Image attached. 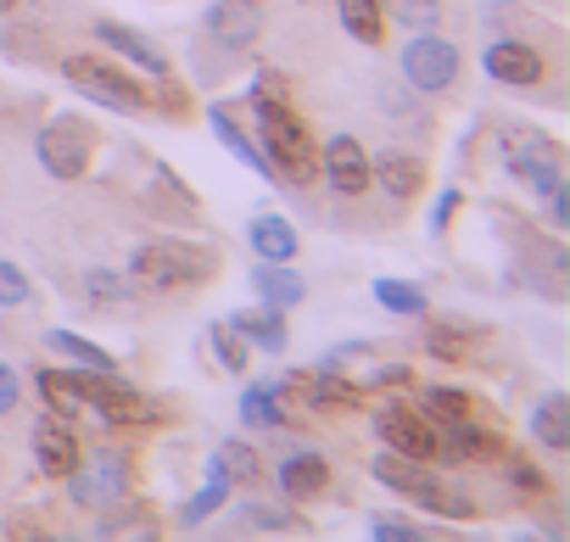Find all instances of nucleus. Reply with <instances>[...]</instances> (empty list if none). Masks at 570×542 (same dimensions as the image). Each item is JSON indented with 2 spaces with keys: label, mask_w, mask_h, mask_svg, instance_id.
Masks as SVG:
<instances>
[{
  "label": "nucleus",
  "mask_w": 570,
  "mask_h": 542,
  "mask_svg": "<svg viewBox=\"0 0 570 542\" xmlns=\"http://www.w3.org/2000/svg\"><path fill=\"white\" fill-rule=\"evenodd\" d=\"M431 475H436V470H425V459H409V453H397V447H386V453L375 459V481L392 486V492H403V497H414Z\"/></svg>",
  "instance_id": "nucleus-22"
},
{
  "label": "nucleus",
  "mask_w": 570,
  "mask_h": 542,
  "mask_svg": "<svg viewBox=\"0 0 570 542\" xmlns=\"http://www.w3.org/2000/svg\"><path fill=\"white\" fill-rule=\"evenodd\" d=\"M320 174H325V185H331L342 201H358V196L370 190V151H364L353 135H331V140L320 146Z\"/></svg>",
  "instance_id": "nucleus-10"
},
{
  "label": "nucleus",
  "mask_w": 570,
  "mask_h": 542,
  "mask_svg": "<svg viewBox=\"0 0 570 542\" xmlns=\"http://www.w3.org/2000/svg\"><path fill=\"white\" fill-rule=\"evenodd\" d=\"M498 151L509 162V174H520L537 196H548L559 185V140L531 129V124H503L498 129Z\"/></svg>",
  "instance_id": "nucleus-4"
},
{
  "label": "nucleus",
  "mask_w": 570,
  "mask_h": 542,
  "mask_svg": "<svg viewBox=\"0 0 570 542\" xmlns=\"http://www.w3.org/2000/svg\"><path fill=\"white\" fill-rule=\"evenodd\" d=\"M503 464H509L503 475H509V486H514V492H525V497H542V492H548V475H542V464H531L525 453H509Z\"/></svg>",
  "instance_id": "nucleus-38"
},
{
  "label": "nucleus",
  "mask_w": 570,
  "mask_h": 542,
  "mask_svg": "<svg viewBox=\"0 0 570 542\" xmlns=\"http://www.w3.org/2000/svg\"><path fill=\"white\" fill-rule=\"evenodd\" d=\"M442 431L453 436V459H498V453H503L498 431L475 425V414H470V420H459V425H442Z\"/></svg>",
  "instance_id": "nucleus-26"
},
{
  "label": "nucleus",
  "mask_w": 570,
  "mask_h": 542,
  "mask_svg": "<svg viewBox=\"0 0 570 542\" xmlns=\"http://www.w3.org/2000/svg\"><path fill=\"white\" fill-rule=\"evenodd\" d=\"M375 303H381L386 314H409V319H420V314L431 308L414 280H375Z\"/></svg>",
  "instance_id": "nucleus-31"
},
{
  "label": "nucleus",
  "mask_w": 570,
  "mask_h": 542,
  "mask_svg": "<svg viewBox=\"0 0 570 542\" xmlns=\"http://www.w3.org/2000/svg\"><path fill=\"white\" fill-rule=\"evenodd\" d=\"M29 275H23V268L18 263H0V308H23L29 303Z\"/></svg>",
  "instance_id": "nucleus-40"
},
{
  "label": "nucleus",
  "mask_w": 570,
  "mask_h": 542,
  "mask_svg": "<svg viewBox=\"0 0 570 542\" xmlns=\"http://www.w3.org/2000/svg\"><path fill=\"white\" fill-rule=\"evenodd\" d=\"M375 536H397V542H420L425 531L409 525V520H375Z\"/></svg>",
  "instance_id": "nucleus-42"
},
{
  "label": "nucleus",
  "mask_w": 570,
  "mask_h": 542,
  "mask_svg": "<svg viewBox=\"0 0 570 542\" xmlns=\"http://www.w3.org/2000/svg\"><path fill=\"white\" fill-rule=\"evenodd\" d=\"M297 229L285 224V218H274V213H263V218H252V252L263 257V263H292L297 257Z\"/></svg>",
  "instance_id": "nucleus-21"
},
{
  "label": "nucleus",
  "mask_w": 570,
  "mask_h": 542,
  "mask_svg": "<svg viewBox=\"0 0 570 542\" xmlns=\"http://www.w3.org/2000/svg\"><path fill=\"white\" fill-rule=\"evenodd\" d=\"M168 201H174L185 218L196 213V190H190V185H179L168 168H151V207H168Z\"/></svg>",
  "instance_id": "nucleus-35"
},
{
  "label": "nucleus",
  "mask_w": 570,
  "mask_h": 542,
  "mask_svg": "<svg viewBox=\"0 0 570 542\" xmlns=\"http://www.w3.org/2000/svg\"><path fill=\"white\" fill-rule=\"evenodd\" d=\"M375 431H381L386 447H397V453H409V459H436V453H442V431L425 425V420H420L414 408H403V403L381 408V414H375Z\"/></svg>",
  "instance_id": "nucleus-11"
},
{
  "label": "nucleus",
  "mask_w": 570,
  "mask_h": 542,
  "mask_svg": "<svg viewBox=\"0 0 570 542\" xmlns=\"http://www.w3.org/2000/svg\"><path fill=\"white\" fill-rule=\"evenodd\" d=\"M252 118L263 129V157H268L274 179H285V185H314L320 179V146H314L308 124L292 112L285 90H252Z\"/></svg>",
  "instance_id": "nucleus-1"
},
{
  "label": "nucleus",
  "mask_w": 570,
  "mask_h": 542,
  "mask_svg": "<svg viewBox=\"0 0 570 542\" xmlns=\"http://www.w3.org/2000/svg\"><path fill=\"white\" fill-rule=\"evenodd\" d=\"M207 29L224 51H246L263 29V0H213L207 12Z\"/></svg>",
  "instance_id": "nucleus-14"
},
{
  "label": "nucleus",
  "mask_w": 570,
  "mask_h": 542,
  "mask_svg": "<svg viewBox=\"0 0 570 542\" xmlns=\"http://www.w3.org/2000/svg\"><path fill=\"white\" fill-rule=\"evenodd\" d=\"M18 397H23L18 369H12V364H0V414H12V408H18Z\"/></svg>",
  "instance_id": "nucleus-41"
},
{
  "label": "nucleus",
  "mask_w": 570,
  "mask_h": 542,
  "mask_svg": "<svg viewBox=\"0 0 570 542\" xmlns=\"http://www.w3.org/2000/svg\"><path fill=\"white\" fill-rule=\"evenodd\" d=\"M425 414H431L436 425H459V420L475 414V403H470L464 392H453V386H431V392H425Z\"/></svg>",
  "instance_id": "nucleus-33"
},
{
  "label": "nucleus",
  "mask_w": 570,
  "mask_h": 542,
  "mask_svg": "<svg viewBox=\"0 0 570 542\" xmlns=\"http://www.w3.org/2000/svg\"><path fill=\"white\" fill-rule=\"evenodd\" d=\"M370 185L386 190V201H414L425 190V162L414 151H397L386 146L381 157H370Z\"/></svg>",
  "instance_id": "nucleus-13"
},
{
  "label": "nucleus",
  "mask_w": 570,
  "mask_h": 542,
  "mask_svg": "<svg viewBox=\"0 0 570 542\" xmlns=\"http://www.w3.org/2000/svg\"><path fill=\"white\" fill-rule=\"evenodd\" d=\"M46 342H51L57 353H68L73 364H85V369H118V364H112V353H101L96 342H85V336H73V331H51Z\"/></svg>",
  "instance_id": "nucleus-32"
},
{
  "label": "nucleus",
  "mask_w": 570,
  "mask_h": 542,
  "mask_svg": "<svg viewBox=\"0 0 570 542\" xmlns=\"http://www.w3.org/2000/svg\"><path fill=\"white\" fill-rule=\"evenodd\" d=\"M35 381H40V397H46V408H51L57 420H79V414L90 408L79 369H40Z\"/></svg>",
  "instance_id": "nucleus-18"
},
{
  "label": "nucleus",
  "mask_w": 570,
  "mask_h": 542,
  "mask_svg": "<svg viewBox=\"0 0 570 542\" xmlns=\"http://www.w3.org/2000/svg\"><path fill=\"white\" fill-rule=\"evenodd\" d=\"M229 325H235L252 347H263V353H285V319H279L274 308H240V314H229Z\"/></svg>",
  "instance_id": "nucleus-25"
},
{
  "label": "nucleus",
  "mask_w": 570,
  "mask_h": 542,
  "mask_svg": "<svg viewBox=\"0 0 570 542\" xmlns=\"http://www.w3.org/2000/svg\"><path fill=\"white\" fill-rule=\"evenodd\" d=\"M218 464H224V475L240 481V486H257V481H263V459H257V447L240 442V436L218 442Z\"/></svg>",
  "instance_id": "nucleus-30"
},
{
  "label": "nucleus",
  "mask_w": 570,
  "mask_h": 542,
  "mask_svg": "<svg viewBox=\"0 0 570 542\" xmlns=\"http://www.w3.org/2000/svg\"><path fill=\"white\" fill-rule=\"evenodd\" d=\"M62 79H68L79 96H90V101H101V107H112V112H151V107H157L151 90H146L135 73H124L118 62H107V57H68V62H62Z\"/></svg>",
  "instance_id": "nucleus-3"
},
{
  "label": "nucleus",
  "mask_w": 570,
  "mask_h": 542,
  "mask_svg": "<svg viewBox=\"0 0 570 542\" xmlns=\"http://www.w3.org/2000/svg\"><path fill=\"white\" fill-rule=\"evenodd\" d=\"M453 207H459V190H442V207L431 213V229H448V218H453Z\"/></svg>",
  "instance_id": "nucleus-43"
},
{
  "label": "nucleus",
  "mask_w": 570,
  "mask_h": 542,
  "mask_svg": "<svg viewBox=\"0 0 570 542\" xmlns=\"http://www.w3.org/2000/svg\"><path fill=\"white\" fill-rule=\"evenodd\" d=\"M240 420L257 425V431H285L279 392H274V386H246V392H240Z\"/></svg>",
  "instance_id": "nucleus-29"
},
{
  "label": "nucleus",
  "mask_w": 570,
  "mask_h": 542,
  "mask_svg": "<svg viewBox=\"0 0 570 542\" xmlns=\"http://www.w3.org/2000/svg\"><path fill=\"white\" fill-rule=\"evenodd\" d=\"M35 464H40L46 475H57V481L79 464V436L68 431V420H57V414H51V420H40V425H35Z\"/></svg>",
  "instance_id": "nucleus-17"
},
{
  "label": "nucleus",
  "mask_w": 570,
  "mask_h": 542,
  "mask_svg": "<svg viewBox=\"0 0 570 542\" xmlns=\"http://www.w3.org/2000/svg\"><path fill=\"white\" fill-rule=\"evenodd\" d=\"M336 12H342V29L358 46H381L386 40V7L381 0H336Z\"/></svg>",
  "instance_id": "nucleus-23"
},
{
  "label": "nucleus",
  "mask_w": 570,
  "mask_h": 542,
  "mask_svg": "<svg viewBox=\"0 0 570 542\" xmlns=\"http://www.w3.org/2000/svg\"><path fill=\"white\" fill-rule=\"evenodd\" d=\"M90 35H96L118 62H129V68H140V73H157V79H168V73H174V68H168V51H163L157 40H146L140 29H124V23L101 18V23H90Z\"/></svg>",
  "instance_id": "nucleus-12"
},
{
  "label": "nucleus",
  "mask_w": 570,
  "mask_h": 542,
  "mask_svg": "<svg viewBox=\"0 0 570 542\" xmlns=\"http://www.w3.org/2000/svg\"><path fill=\"white\" fill-rule=\"evenodd\" d=\"M246 525H257V531H292L297 514L285 503H246Z\"/></svg>",
  "instance_id": "nucleus-39"
},
{
  "label": "nucleus",
  "mask_w": 570,
  "mask_h": 542,
  "mask_svg": "<svg viewBox=\"0 0 570 542\" xmlns=\"http://www.w3.org/2000/svg\"><path fill=\"white\" fill-rule=\"evenodd\" d=\"M481 68L492 85H509V90H537L548 79V57L531 40H492L481 51Z\"/></svg>",
  "instance_id": "nucleus-9"
},
{
  "label": "nucleus",
  "mask_w": 570,
  "mask_h": 542,
  "mask_svg": "<svg viewBox=\"0 0 570 542\" xmlns=\"http://www.w3.org/2000/svg\"><path fill=\"white\" fill-rule=\"evenodd\" d=\"M85 292H90L101 308H124V303H129V275H112V268H90V275H85Z\"/></svg>",
  "instance_id": "nucleus-36"
},
{
  "label": "nucleus",
  "mask_w": 570,
  "mask_h": 542,
  "mask_svg": "<svg viewBox=\"0 0 570 542\" xmlns=\"http://www.w3.org/2000/svg\"><path fill=\"white\" fill-rule=\"evenodd\" d=\"M459 68H464L459 46L442 40L436 29H425V35H414V40L403 46V79H409L420 96H448V90L459 85Z\"/></svg>",
  "instance_id": "nucleus-5"
},
{
  "label": "nucleus",
  "mask_w": 570,
  "mask_h": 542,
  "mask_svg": "<svg viewBox=\"0 0 570 542\" xmlns=\"http://www.w3.org/2000/svg\"><path fill=\"white\" fill-rule=\"evenodd\" d=\"M229 486H235V481H229V475H224V464L213 459V464H207V486H202V492H196V497L179 509V520H185V525H202L207 514H218V509H224Z\"/></svg>",
  "instance_id": "nucleus-27"
},
{
  "label": "nucleus",
  "mask_w": 570,
  "mask_h": 542,
  "mask_svg": "<svg viewBox=\"0 0 570 542\" xmlns=\"http://www.w3.org/2000/svg\"><path fill=\"white\" fill-rule=\"evenodd\" d=\"M531 436H537L548 453H570V397H564V392H548V397L531 408Z\"/></svg>",
  "instance_id": "nucleus-19"
},
{
  "label": "nucleus",
  "mask_w": 570,
  "mask_h": 542,
  "mask_svg": "<svg viewBox=\"0 0 570 542\" xmlns=\"http://www.w3.org/2000/svg\"><path fill=\"white\" fill-rule=\"evenodd\" d=\"M252 286H257L263 308H297V303L308 297L303 275H292L285 263H257V268H252Z\"/></svg>",
  "instance_id": "nucleus-20"
},
{
  "label": "nucleus",
  "mask_w": 570,
  "mask_h": 542,
  "mask_svg": "<svg viewBox=\"0 0 570 542\" xmlns=\"http://www.w3.org/2000/svg\"><path fill=\"white\" fill-rule=\"evenodd\" d=\"M207 124H213V135H218V140H224V146H229V151H235V157H240L246 168H257L263 179H274L268 157L257 151V140H246V129L235 124V112H229V107H213V112H207Z\"/></svg>",
  "instance_id": "nucleus-24"
},
{
  "label": "nucleus",
  "mask_w": 570,
  "mask_h": 542,
  "mask_svg": "<svg viewBox=\"0 0 570 542\" xmlns=\"http://www.w3.org/2000/svg\"><path fill=\"white\" fill-rule=\"evenodd\" d=\"M274 481H279V492L292 497V503H314L325 486H331V464H325V453H285L279 459V470H274Z\"/></svg>",
  "instance_id": "nucleus-15"
},
{
  "label": "nucleus",
  "mask_w": 570,
  "mask_h": 542,
  "mask_svg": "<svg viewBox=\"0 0 570 542\" xmlns=\"http://www.w3.org/2000/svg\"><path fill=\"white\" fill-rule=\"evenodd\" d=\"M414 503L425 509V514H448V520H475L481 509H475V497H464V492H453V486H442L436 475L414 492Z\"/></svg>",
  "instance_id": "nucleus-28"
},
{
  "label": "nucleus",
  "mask_w": 570,
  "mask_h": 542,
  "mask_svg": "<svg viewBox=\"0 0 570 542\" xmlns=\"http://www.w3.org/2000/svg\"><path fill=\"white\" fill-rule=\"evenodd\" d=\"M79 381H85L90 408H96L107 425H157V420H163V408L146 403L129 381H112V369H90V375H79Z\"/></svg>",
  "instance_id": "nucleus-8"
},
{
  "label": "nucleus",
  "mask_w": 570,
  "mask_h": 542,
  "mask_svg": "<svg viewBox=\"0 0 570 542\" xmlns=\"http://www.w3.org/2000/svg\"><path fill=\"white\" fill-rule=\"evenodd\" d=\"M18 12V0H0V18H12Z\"/></svg>",
  "instance_id": "nucleus-44"
},
{
  "label": "nucleus",
  "mask_w": 570,
  "mask_h": 542,
  "mask_svg": "<svg viewBox=\"0 0 570 542\" xmlns=\"http://www.w3.org/2000/svg\"><path fill=\"white\" fill-rule=\"evenodd\" d=\"M62 481H68L73 503H85V509H107V503H118V497L129 492V459H124L118 447H96V453L79 459Z\"/></svg>",
  "instance_id": "nucleus-7"
},
{
  "label": "nucleus",
  "mask_w": 570,
  "mask_h": 542,
  "mask_svg": "<svg viewBox=\"0 0 570 542\" xmlns=\"http://www.w3.org/2000/svg\"><path fill=\"white\" fill-rule=\"evenodd\" d=\"M425 347H431V358H442V364H475V358L487 353V331H481V325H464V319H436V325L425 331Z\"/></svg>",
  "instance_id": "nucleus-16"
},
{
  "label": "nucleus",
  "mask_w": 570,
  "mask_h": 542,
  "mask_svg": "<svg viewBox=\"0 0 570 542\" xmlns=\"http://www.w3.org/2000/svg\"><path fill=\"white\" fill-rule=\"evenodd\" d=\"M35 157L51 179H79L96 157V129L85 118H51L35 140Z\"/></svg>",
  "instance_id": "nucleus-6"
},
{
  "label": "nucleus",
  "mask_w": 570,
  "mask_h": 542,
  "mask_svg": "<svg viewBox=\"0 0 570 542\" xmlns=\"http://www.w3.org/2000/svg\"><path fill=\"white\" fill-rule=\"evenodd\" d=\"M213 275H218V252L179 235H157L135 246L129 257V286L140 292H190V286H207Z\"/></svg>",
  "instance_id": "nucleus-2"
},
{
  "label": "nucleus",
  "mask_w": 570,
  "mask_h": 542,
  "mask_svg": "<svg viewBox=\"0 0 570 542\" xmlns=\"http://www.w3.org/2000/svg\"><path fill=\"white\" fill-rule=\"evenodd\" d=\"M207 336H213V353H218V364H224L229 375H240V369H246V342H240V331L224 319V325H213Z\"/></svg>",
  "instance_id": "nucleus-37"
},
{
  "label": "nucleus",
  "mask_w": 570,
  "mask_h": 542,
  "mask_svg": "<svg viewBox=\"0 0 570 542\" xmlns=\"http://www.w3.org/2000/svg\"><path fill=\"white\" fill-rule=\"evenodd\" d=\"M386 7H392V23L397 29H414V35H425V29L442 23V0H386Z\"/></svg>",
  "instance_id": "nucleus-34"
}]
</instances>
